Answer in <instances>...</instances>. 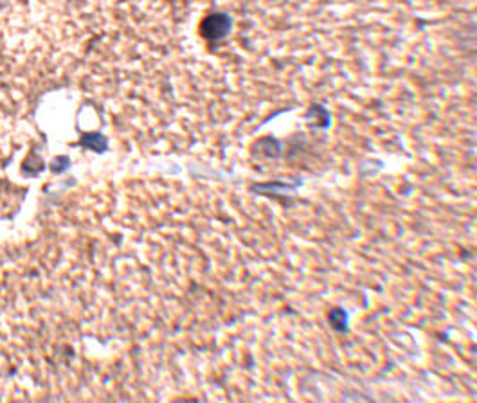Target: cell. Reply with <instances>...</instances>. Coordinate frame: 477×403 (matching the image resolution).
I'll return each instance as SVG.
<instances>
[{
  "label": "cell",
  "mask_w": 477,
  "mask_h": 403,
  "mask_svg": "<svg viewBox=\"0 0 477 403\" xmlns=\"http://www.w3.org/2000/svg\"><path fill=\"white\" fill-rule=\"evenodd\" d=\"M83 144L85 146H88V148H94V150H97V151H101V150H105V139L101 137V135H97V133H90V135H85L83 137Z\"/></svg>",
  "instance_id": "2"
},
{
  "label": "cell",
  "mask_w": 477,
  "mask_h": 403,
  "mask_svg": "<svg viewBox=\"0 0 477 403\" xmlns=\"http://www.w3.org/2000/svg\"><path fill=\"white\" fill-rule=\"evenodd\" d=\"M229 29V19L224 14H211L202 23V35L206 38H222Z\"/></svg>",
  "instance_id": "1"
},
{
  "label": "cell",
  "mask_w": 477,
  "mask_h": 403,
  "mask_svg": "<svg viewBox=\"0 0 477 403\" xmlns=\"http://www.w3.org/2000/svg\"><path fill=\"white\" fill-rule=\"evenodd\" d=\"M67 166H69V161H67L65 157H60V159H56V161L52 162L51 168H52V171H55V173H60V171H64Z\"/></svg>",
  "instance_id": "3"
}]
</instances>
